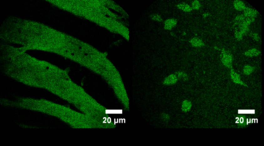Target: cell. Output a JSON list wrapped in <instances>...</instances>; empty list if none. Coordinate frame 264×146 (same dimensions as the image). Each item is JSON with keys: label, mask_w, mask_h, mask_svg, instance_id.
Wrapping results in <instances>:
<instances>
[{"label": "cell", "mask_w": 264, "mask_h": 146, "mask_svg": "<svg viewBox=\"0 0 264 146\" xmlns=\"http://www.w3.org/2000/svg\"><path fill=\"white\" fill-rule=\"evenodd\" d=\"M22 47L4 45L1 48V61L4 73L29 86L47 90L52 83L69 78L67 71L25 53Z\"/></svg>", "instance_id": "6da1fadb"}, {"label": "cell", "mask_w": 264, "mask_h": 146, "mask_svg": "<svg viewBox=\"0 0 264 146\" xmlns=\"http://www.w3.org/2000/svg\"><path fill=\"white\" fill-rule=\"evenodd\" d=\"M67 35L51 28L33 23H13L5 27L1 38L20 44L25 51L37 50L59 54L66 42Z\"/></svg>", "instance_id": "7a4b0ae2"}, {"label": "cell", "mask_w": 264, "mask_h": 146, "mask_svg": "<svg viewBox=\"0 0 264 146\" xmlns=\"http://www.w3.org/2000/svg\"><path fill=\"white\" fill-rule=\"evenodd\" d=\"M4 105L38 111L57 117L75 129L104 128L102 123L64 105L44 100L20 98L15 101L4 100Z\"/></svg>", "instance_id": "3957f363"}, {"label": "cell", "mask_w": 264, "mask_h": 146, "mask_svg": "<svg viewBox=\"0 0 264 146\" xmlns=\"http://www.w3.org/2000/svg\"><path fill=\"white\" fill-rule=\"evenodd\" d=\"M48 91L73 104L83 114L102 124L105 119L104 107L85 90L69 78L60 79L51 85Z\"/></svg>", "instance_id": "277c9868"}, {"label": "cell", "mask_w": 264, "mask_h": 146, "mask_svg": "<svg viewBox=\"0 0 264 146\" xmlns=\"http://www.w3.org/2000/svg\"><path fill=\"white\" fill-rule=\"evenodd\" d=\"M221 60L223 65L230 69L232 68V63H233V57L232 55L228 51H226L224 49L221 50Z\"/></svg>", "instance_id": "5b68a950"}, {"label": "cell", "mask_w": 264, "mask_h": 146, "mask_svg": "<svg viewBox=\"0 0 264 146\" xmlns=\"http://www.w3.org/2000/svg\"><path fill=\"white\" fill-rule=\"evenodd\" d=\"M230 76L231 79L234 83L237 85H240L241 86H246V87L248 86V85L241 80L238 73L235 72L233 68L230 69Z\"/></svg>", "instance_id": "8992f818"}, {"label": "cell", "mask_w": 264, "mask_h": 146, "mask_svg": "<svg viewBox=\"0 0 264 146\" xmlns=\"http://www.w3.org/2000/svg\"><path fill=\"white\" fill-rule=\"evenodd\" d=\"M258 14V12L256 10L250 8L249 7H246L245 10L244 11V16L246 18L249 19H254Z\"/></svg>", "instance_id": "52a82bcc"}, {"label": "cell", "mask_w": 264, "mask_h": 146, "mask_svg": "<svg viewBox=\"0 0 264 146\" xmlns=\"http://www.w3.org/2000/svg\"><path fill=\"white\" fill-rule=\"evenodd\" d=\"M178 77H177L175 75H170L165 78V80L163 81V84L166 85H173L174 83H176Z\"/></svg>", "instance_id": "ba28073f"}, {"label": "cell", "mask_w": 264, "mask_h": 146, "mask_svg": "<svg viewBox=\"0 0 264 146\" xmlns=\"http://www.w3.org/2000/svg\"><path fill=\"white\" fill-rule=\"evenodd\" d=\"M260 54H261V51L259 50L256 48H253L245 51L244 55L247 57H253L258 56V55H260Z\"/></svg>", "instance_id": "9c48e42d"}, {"label": "cell", "mask_w": 264, "mask_h": 146, "mask_svg": "<svg viewBox=\"0 0 264 146\" xmlns=\"http://www.w3.org/2000/svg\"><path fill=\"white\" fill-rule=\"evenodd\" d=\"M234 7L235 8V9H236L238 11H244L246 8V6L245 3L241 1H238L236 0L233 3Z\"/></svg>", "instance_id": "30bf717a"}, {"label": "cell", "mask_w": 264, "mask_h": 146, "mask_svg": "<svg viewBox=\"0 0 264 146\" xmlns=\"http://www.w3.org/2000/svg\"><path fill=\"white\" fill-rule=\"evenodd\" d=\"M177 24V21L175 19H169L165 22V28L167 29H171L175 27Z\"/></svg>", "instance_id": "8fae6325"}, {"label": "cell", "mask_w": 264, "mask_h": 146, "mask_svg": "<svg viewBox=\"0 0 264 146\" xmlns=\"http://www.w3.org/2000/svg\"><path fill=\"white\" fill-rule=\"evenodd\" d=\"M254 67L250 65H246L244 67L243 72L246 75H250L254 71Z\"/></svg>", "instance_id": "7c38bea8"}, {"label": "cell", "mask_w": 264, "mask_h": 146, "mask_svg": "<svg viewBox=\"0 0 264 146\" xmlns=\"http://www.w3.org/2000/svg\"><path fill=\"white\" fill-rule=\"evenodd\" d=\"M191 44L195 47H201L204 45L203 42L198 38H194L190 41Z\"/></svg>", "instance_id": "4fadbf2b"}, {"label": "cell", "mask_w": 264, "mask_h": 146, "mask_svg": "<svg viewBox=\"0 0 264 146\" xmlns=\"http://www.w3.org/2000/svg\"><path fill=\"white\" fill-rule=\"evenodd\" d=\"M191 102L188 100H185L183 101L182 106L183 111H184V112H187V111H189L191 109Z\"/></svg>", "instance_id": "5bb4252c"}, {"label": "cell", "mask_w": 264, "mask_h": 146, "mask_svg": "<svg viewBox=\"0 0 264 146\" xmlns=\"http://www.w3.org/2000/svg\"><path fill=\"white\" fill-rule=\"evenodd\" d=\"M178 7L181 10H183L184 12H190L192 10V8L190 7L188 5L186 4H179L178 5Z\"/></svg>", "instance_id": "9a60e30c"}, {"label": "cell", "mask_w": 264, "mask_h": 146, "mask_svg": "<svg viewBox=\"0 0 264 146\" xmlns=\"http://www.w3.org/2000/svg\"><path fill=\"white\" fill-rule=\"evenodd\" d=\"M249 36H250V37H251V38H252L253 40L257 41V42L260 41V39H261L259 35H258V34H257V33H256V32H249Z\"/></svg>", "instance_id": "2e32d148"}, {"label": "cell", "mask_w": 264, "mask_h": 146, "mask_svg": "<svg viewBox=\"0 0 264 146\" xmlns=\"http://www.w3.org/2000/svg\"><path fill=\"white\" fill-rule=\"evenodd\" d=\"M200 4L198 1H194L193 3L192 6L194 9H198L200 7Z\"/></svg>", "instance_id": "e0dca14e"}, {"label": "cell", "mask_w": 264, "mask_h": 146, "mask_svg": "<svg viewBox=\"0 0 264 146\" xmlns=\"http://www.w3.org/2000/svg\"><path fill=\"white\" fill-rule=\"evenodd\" d=\"M178 78L180 79H182V80H185L187 78V75L183 73H179V74H178Z\"/></svg>", "instance_id": "ac0fdd59"}, {"label": "cell", "mask_w": 264, "mask_h": 146, "mask_svg": "<svg viewBox=\"0 0 264 146\" xmlns=\"http://www.w3.org/2000/svg\"><path fill=\"white\" fill-rule=\"evenodd\" d=\"M151 18H152L153 20H157L158 21H162V18H161V17L158 16V15H153V16H152V17H151Z\"/></svg>", "instance_id": "d6986e66"}]
</instances>
